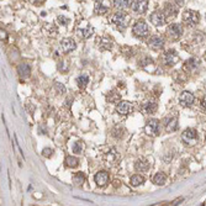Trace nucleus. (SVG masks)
<instances>
[{
    "label": "nucleus",
    "instance_id": "6",
    "mask_svg": "<svg viewBox=\"0 0 206 206\" xmlns=\"http://www.w3.org/2000/svg\"><path fill=\"white\" fill-rule=\"evenodd\" d=\"M149 19H151V22H152L154 26H157V27L163 26V25L165 24V20H167L165 14H164V11H162V10H156V11H153V12L151 14Z\"/></svg>",
    "mask_w": 206,
    "mask_h": 206
},
{
    "label": "nucleus",
    "instance_id": "14",
    "mask_svg": "<svg viewBox=\"0 0 206 206\" xmlns=\"http://www.w3.org/2000/svg\"><path fill=\"white\" fill-rule=\"evenodd\" d=\"M194 100H195V98H194V95L190 92H183L180 94V97H179V103L184 107L191 106L193 103H194Z\"/></svg>",
    "mask_w": 206,
    "mask_h": 206
},
{
    "label": "nucleus",
    "instance_id": "20",
    "mask_svg": "<svg viewBox=\"0 0 206 206\" xmlns=\"http://www.w3.org/2000/svg\"><path fill=\"white\" fill-rule=\"evenodd\" d=\"M149 167H151V164H149V162H148L146 158H141V159H138V161L135 163L136 170H138V172H141V173L147 172V170L149 169Z\"/></svg>",
    "mask_w": 206,
    "mask_h": 206
},
{
    "label": "nucleus",
    "instance_id": "5",
    "mask_svg": "<svg viewBox=\"0 0 206 206\" xmlns=\"http://www.w3.org/2000/svg\"><path fill=\"white\" fill-rule=\"evenodd\" d=\"M144 131L148 136H158L161 132V122L156 118H151L147 121Z\"/></svg>",
    "mask_w": 206,
    "mask_h": 206
},
{
    "label": "nucleus",
    "instance_id": "41",
    "mask_svg": "<svg viewBox=\"0 0 206 206\" xmlns=\"http://www.w3.org/2000/svg\"><path fill=\"white\" fill-rule=\"evenodd\" d=\"M38 131H40V133H42V132H43V133H46V132H47V131H46V127H45L43 125H41V126H40Z\"/></svg>",
    "mask_w": 206,
    "mask_h": 206
},
{
    "label": "nucleus",
    "instance_id": "36",
    "mask_svg": "<svg viewBox=\"0 0 206 206\" xmlns=\"http://www.w3.org/2000/svg\"><path fill=\"white\" fill-rule=\"evenodd\" d=\"M42 154H43L46 158H49V157L53 154V151H52L51 148H45V149H42Z\"/></svg>",
    "mask_w": 206,
    "mask_h": 206
},
{
    "label": "nucleus",
    "instance_id": "24",
    "mask_svg": "<svg viewBox=\"0 0 206 206\" xmlns=\"http://www.w3.org/2000/svg\"><path fill=\"white\" fill-rule=\"evenodd\" d=\"M152 182H153V184H156V185H163L165 182H167V175L164 174V173H157L154 177H153V179H152Z\"/></svg>",
    "mask_w": 206,
    "mask_h": 206
},
{
    "label": "nucleus",
    "instance_id": "31",
    "mask_svg": "<svg viewBox=\"0 0 206 206\" xmlns=\"http://www.w3.org/2000/svg\"><path fill=\"white\" fill-rule=\"evenodd\" d=\"M116 158H117V152H116V149H114V148L105 156V161H106L107 163H114V162L116 161Z\"/></svg>",
    "mask_w": 206,
    "mask_h": 206
},
{
    "label": "nucleus",
    "instance_id": "32",
    "mask_svg": "<svg viewBox=\"0 0 206 206\" xmlns=\"http://www.w3.org/2000/svg\"><path fill=\"white\" fill-rule=\"evenodd\" d=\"M83 148H84V146H83V142H80V141H79V142L74 143V146H73L72 151H73V153H74V154H79V153H82Z\"/></svg>",
    "mask_w": 206,
    "mask_h": 206
},
{
    "label": "nucleus",
    "instance_id": "7",
    "mask_svg": "<svg viewBox=\"0 0 206 206\" xmlns=\"http://www.w3.org/2000/svg\"><path fill=\"white\" fill-rule=\"evenodd\" d=\"M167 33L172 40H179L183 35V27L180 24H172L168 26Z\"/></svg>",
    "mask_w": 206,
    "mask_h": 206
},
{
    "label": "nucleus",
    "instance_id": "33",
    "mask_svg": "<svg viewBox=\"0 0 206 206\" xmlns=\"http://www.w3.org/2000/svg\"><path fill=\"white\" fill-rule=\"evenodd\" d=\"M151 64H153V59H152L151 57H146V58H143V59L139 62V66H141V67H147V66H151Z\"/></svg>",
    "mask_w": 206,
    "mask_h": 206
},
{
    "label": "nucleus",
    "instance_id": "1",
    "mask_svg": "<svg viewBox=\"0 0 206 206\" xmlns=\"http://www.w3.org/2000/svg\"><path fill=\"white\" fill-rule=\"evenodd\" d=\"M110 21H111L120 31H123V30H126L127 26H128L130 17H128V15H127L126 12L118 11V12H116L114 16L110 17Z\"/></svg>",
    "mask_w": 206,
    "mask_h": 206
},
{
    "label": "nucleus",
    "instance_id": "8",
    "mask_svg": "<svg viewBox=\"0 0 206 206\" xmlns=\"http://www.w3.org/2000/svg\"><path fill=\"white\" fill-rule=\"evenodd\" d=\"M77 47V43L73 38L71 37H67V38H63L62 42H61V51L62 53L67 54V53H71L72 51H74Z\"/></svg>",
    "mask_w": 206,
    "mask_h": 206
},
{
    "label": "nucleus",
    "instance_id": "40",
    "mask_svg": "<svg viewBox=\"0 0 206 206\" xmlns=\"http://www.w3.org/2000/svg\"><path fill=\"white\" fill-rule=\"evenodd\" d=\"M32 4H35V5H40V4H42L45 0H30Z\"/></svg>",
    "mask_w": 206,
    "mask_h": 206
},
{
    "label": "nucleus",
    "instance_id": "10",
    "mask_svg": "<svg viewBox=\"0 0 206 206\" xmlns=\"http://www.w3.org/2000/svg\"><path fill=\"white\" fill-rule=\"evenodd\" d=\"M165 43V40L163 36H159V35H154L149 38L148 41V46L152 48V49H162L163 46Z\"/></svg>",
    "mask_w": 206,
    "mask_h": 206
},
{
    "label": "nucleus",
    "instance_id": "12",
    "mask_svg": "<svg viewBox=\"0 0 206 206\" xmlns=\"http://www.w3.org/2000/svg\"><path fill=\"white\" fill-rule=\"evenodd\" d=\"M163 59H164V63H165L167 66H174L175 63H178L179 56H178V53H177L174 49H168V51L164 53Z\"/></svg>",
    "mask_w": 206,
    "mask_h": 206
},
{
    "label": "nucleus",
    "instance_id": "29",
    "mask_svg": "<svg viewBox=\"0 0 206 206\" xmlns=\"http://www.w3.org/2000/svg\"><path fill=\"white\" fill-rule=\"evenodd\" d=\"M120 99H121V95H120L118 92H116V90H112V92L109 93V95H107V101H109V103H118Z\"/></svg>",
    "mask_w": 206,
    "mask_h": 206
},
{
    "label": "nucleus",
    "instance_id": "39",
    "mask_svg": "<svg viewBox=\"0 0 206 206\" xmlns=\"http://www.w3.org/2000/svg\"><path fill=\"white\" fill-rule=\"evenodd\" d=\"M183 200H184L183 198H179V199H177L175 201H173V203H172V205H179V203H182Z\"/></svg>",
    "mask_w": 206,
    "mask_h": 206
},
{
    "label": "nucleus",
    "instance_id": "23",
    "mask_svg": "<svg viewBox=\"0 0 206 206\" xmlns=\"http://www.w3.org/2000/svg\"><path fill=\"white\" fill-rule=\"evenodd\" d=\"M89 75L88 74H82V75H79L78 78H77V84H78V87L80 88V89H84L88 84H89Z\"/></svg>",
    "mask_w": 206,
    "mask_h": 206
},
{
    "label": "nucleus",
    "instance_id": "34",
    "mask_svg": "<svg viewBox=\"0 0 206 206\" xmlns=\"http://www.w3.org/2000/svg\"><path fill=\"white\" fill-rule=\"evenodd\" d=\"M56 89H57V92H58V94H66V92H67V89H66V87L62 84V83H56Z\"/></svg>",
    "mask_w": 206,
    "mask_h": 206
},
{
    "label": "nucleus",
    "instance_id": "28",
    "mask_svg": "<svg viewBox=\"0 0 206 206\" xmlns=\"http://www.w3.org/2000/svg\"><path fill=\"white\" fill-rule=\"evenodd\" d=\"M109 11V9L103 5L101 2H99V1H97L95 2V6H94V12L97 14V15H104V14H106Z\"/></svg>",
    "mask_w": 206,
    "mask_h": 206
},
{
    "label": "nucleus",
    "instance_id": "4",
    "mask_svg": "<svg viewBox=\"0 0 206 206\" xmlns=\"http://www.w3.org/2000/svg\"><path fill=\"white\" fill-rule=\"evenodd\" d=\"M182 141L187 146H194L199 141V135L194 128H187L182 135Z\"/></svg>",
    "mask_w": 206,
    "mask_h": 206
},
{
    "label": "nucleus",
    "instance_id": "15",
    "mask_svg": "<svg viewBox=\"0 0 206 206\" xmlns=\"http://www.w3.org/2000/svg\"><path fill=\"white\" fill-rule=\"evenodd\" d=\"M77 35L79 36L80 40H88L94 35V28L92 26H85V27L79 26L77 28Z\"/></svg>",
    "mask_w": 206,
    "mask_h": 206
},
{
    "label": "nucleus",
    "instance_id": "16",
    "mask_svg": "<svg viewBox=\"0 0 206 206\" xmlns=\"http://www.w3.org/2000/svg\"><path fill=\"white\" fill-rule=\"evenodd\" d=\"M199 67H200V59L196 58V57H191V58H189L184 63V69L188 71V72H190V73L198 71Z\"/></svg>",
    "mask_w": 206,
    "mask_h": 206
},
{
    "label": "nucleus",
    "instance_id": "22",
    "mask_svg": "<svg viewBox=\"0 0 206 206\" xmlns=\"http://www.w3.org/2000/svg\"><path fill=\"white\" fill-rule=\"evenodd\" d=\"M177 128H178V117L174 116L170 120H168V122L165 125V130H167V132H174Z\"/></svg>",
    "mask_w": 206,
    "mask_h": 206
},
{
    "label": "nucleus",
    "instance_id": "35",
    "mask_svg": "<svg viewBox=\"0 0 206 206\" xmlns=\"http://www.w3.org/2000/svg\"><path fill=\"white\" fill-rule=\"evenodd\" d=\"M58 22L62 25V26H66V25H68V22H69V19H67L66 16H58Z\"/></svg>",
    "mask_w": 206,
    "mask_h": 206
},
{
    "label": "nucleus",
    "instance_id": "18",
    "mask_svg": "<svg viewBox=\"0 0 206 206\" xmlns=\"http://www.w3.org/2000/svg\"><path fill=\"white\" fill-rule=\"evenodd\" d=\"M95 183L98 187H105L109 182V173L105 172V170H101V172H98L95 174V178H94Z\"/></svg>",
    "mask_w": 206,
    "mask_h": 206
},
{
    "label": "nucleus",
    "instance_id": "38",
    "mask_svg": "<svg viewBox=\"0 0 206 206\" xmlns=\"http://www.w3.org/2000/svg\"><path fill=\"white\" fill-rule=\"evenodd\" d=\"M200 104H201V107H203V109L206 111V95L203 98V99H201V103Z\"/></svg>",
    "mask_w": 206,
    "mask_h": 206
},
{
    "label": "nucleus",
    "instance_id": "2",
    "mask_svg": "<svg viewBox=\"0 0 206 206\" xmlns=\"http://www.w3.org/2000/svg\"><path fill=\"white\" fill-rule=\"evenodd\" d=\"M199 21H200V15H199V12H196L194 10H187L183 14V22L189 27L196 26L199 24Z\"/></svg>",
    "mask_w": 206,
    "mask_h": 206
},
{
    "label": "nucleus",
    "instance_id": "13",
    "mask_svg": "<svg viewBox=\"0 0 206 206\" xmlns=\"http://www.w3.org/2000/svg\"><path fill=\"white\" fill-rule=\"evenodd\" d=\"M132 10L137 14H144L148 9V0H133L132 1Z\"/></svg>",
    "mask_w": 206,
    "mask_h": 206
},
{
    "label": "nucleus",
    "instance_id": "3",
    "mask_svg": "<svg viewBox=\"0 0 206 206\" xmlns=\"http://www.w3.org/2000/svg\"><path fill=\"white\" fill-rule=\"evenodd\" d=\"M132 32H133V35H135L136 37L143 38V37L148 36V33H149V27H148V25H147L146 21H143V20H138V21L133 25V27H132Z\"/></svg>",
    "mask_w": 206,
    "mask_h": 206
},
{
    "label": "nucleus",
    "instance_id": "30",
    "mask_svg": "<svg viewBox=\"0 0 206 206\" xmlns=\"http://www.w3.org/2000/svg\"><path fill=\"white\" fill-rule=\"evenodd\" d=\"M66 164H67L69 168H75V167H78L79 161H78V158H75V157H73V156H68V157L66 158Z\"/></svg>",
    "mask_w": 206,
    "mask_h": 206
},
{
    "label": "nucleus",
    "instance_id": "17",
    "mask_svg": "<svg viewBox=\"0 0 206 206\" xmlns=\"http://www.w3.org/2000/svg\"><path fill=\"white\" fill-rule=\"evenodd\" d=\"M178 10H179V6L175 4V2H168L164 7V14H165V17H169V19H173L178 15Z\"/></svg>",
    "mask_w": 206,
    "mask_h": 206
},
{
    "label": "nucleus",
    "instance_id": "9",
    "mask_svg": "<svg viewBox=\"0 0 206 206\" xmlns=\"http://www.w3.org/2000/svg\"><path fill=\"white\" fill-rule=\"evenodd\" d=\"M132 110H133V105L130 101H118L116 106V112L122 116H127L130 112H132Z\"/></svg>",
    "mask_w": 206,
    "mask_h": 206
},
{
    "label": "nucleus",
    "instance_id": "21",
    "mask_svg": "<svg viewBox=\"0 0 206 206\" xmlns=\"http://www.w3.org/2000/svg\"><path fill=\"white\" fill-rule=\"evenodd\" d=\"M157 109H158V105H157V103H154V101H148V103H146L142 106V111L144 114H147V115L154 114L157 111Z\"/></svg>",
    "mask_w": 206,
    "mask_h": 206
},
{
    "label": "nucleus",
    "instance_id": "27",
    "mask_svg": "<svg viewBox=\"0 0 206 206\" xmlns=\"http://www.w3.org/2000/svg\"><path fill=\"white\" fill-rule=\"evenodd\" d=\"M73 182H74V184H75V185H78V187L83 185V184H84V182H85V175H84V173H82V172L75 173V174H74V177H73Z\"/></svg>",
    "mask_w": 206,
    "mask_h": 206
},
{
    "label": "nucleus",
    "instance_id": "37",
    "mask_svg": "<svg viewBox=\"0 0 206 206\" xmlns=\"http://www.w3.org/2000/svg\"><path fill=\"white\" fill-rule=\"evenodd\" d=\"M0 33H1V41H5L6 38H7V35H6V32L1 28V31H0Z\"/></svg>",
    "mask_w": 206,
    "mask_h": 206
},
{
    "label": "nucleus",
    "instance_id": "19",
    "mask_svg": "<svg viewBox=\"0 0 206 206\" xmlns=\"http://www.w3.org/2000/svg\"><path fill=\"white\" fill-rule=\"evenodd\" d=\"M17 73H19V75L21 78L26 79V78H28L31 75V67L27 63H21L17 67Z\"/></svg>",
    "mask_w": 206,
    "mask_h": 206
},
{
    "label": "nucleus",
    "instance_id": "26",
    "mask_svg": "<svg viewBox=\"0 0 206 206\" xmlns=\"http://www.w3.org/2000/svg\"><path fill=\"white\" fill-rule=\"evenodd\" d=\"M132 5V0H114V6L116 9H126Z\"/></svg>",
    "mask_w": 206,
    "mask_h": 206
},
{
    "label": "nucleus",
    "instance_id": "11",
    "mask_svg": "<svg viewBox=\"0 0 206 206\" xmlns=\"http://www.w3.org/2000/svg\"><path fill=\"white\" fill-rule=\"evenodd\" d=\"M97 43H98L99 49H101V51H110V49H112V47H114V41H112L109 36L99 37V38L97 40Z\"/></svg>",
    "mask_w": 206,
    "mask_h": 206
},
{
    "label": "nucleus",
    "instance_id": "42",
    "mask_svg": "<svg viewBox=\"0 0 206 206\" xmlns=\"http://www.w3.org/2000/svg\"><path fill=\"white\" fill-rule=\"evenodd\" d=\"M205 59H206V53H205Z\"/></svg>",
    "mask_w": 206,
    "mask_h": 206
},
{
    "label": "nucleus",
    "instance_id": "25",
    "mask_svg": "<svg viewBox=\"0 0 206 206\" xmlns=\"http://www.w3.org/2000/svg\"><path fill=\"white\" fill-rule=\"evenodd\" d=\"M144 182H146V179H144V177L141 175V174H135V175L131 177V185H132V187L142 185Z\"/></svg>",
    "mask_w": 206,
    "mask_h": 206
}]
</instances>
